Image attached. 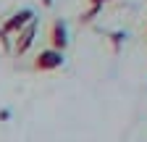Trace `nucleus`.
Instances as JSON below:
<instances>
[{"mask_svg": "<svg viewBox=\"0 0 147 142\" xmlns=\"http://www.w3.org/2000/svg\"><path fill=\"white\" fill-rule=\"evenodd\" d=\"M97 13H100V5H89V11L82 16V21H92V19H95Z\"/></svg>", "mask_w": 147, "mask_h": 142, "instance_id": "obj_5", "label": "nucleus"}, {"mask_svg": "<svg viewBox=\"0 0 147 142\" xmlns=\"http://www.w3.org/2000/svg\"><path fill=\"white\" fill-rule=\"evenodd\" d=\"M123 37H126V34H121V32H113V42H116V45H118Z\"/></svg>", "mask_w": 147, "mask_h": 142, "instance_id": "obj_6", "label": "nucleus"}, {"mask_svg": "<svg viewBox=\"0 0 147 142\" xmlns=\"http://www.w3.org/2000/svg\"><path fill=\"white\" fill-rule=\"evenodd\" d=\"M34 40H37V19H32L24 29H18L13 34V53L16 55H24V53L34 45Z\"/></svg>", "mask_w": 147, "mask_h": 142, "instance_id": "obj_1", "label": "nucleus"}, {"mask_svg": "<svg viewBox=\"0 0 147 142\" xmlns=\"http://www.w3.org/2000/svg\"><path fill=\"white\" fill-rule=\"evenodd\" d=\"M61 66H63V53L55 50V47L40 50L37 58H34V68L37 71H55V68H61Z\"/></svg>", "mask_w": 147, "mask_h": 142, "instance_id": "obj_2", "label": "nucleus"}, {"mask_svg": "<svg viewBox=\"0 0 147 142\" xmlns=\"http://www.w3.org/2000/svg\"><path fill=\"white\" fill-rule=\"evenodd\" d=\"M32 19H37L32 8H18V11H13V13L8 16V19H5V24L0 26V29H3L5 34H11V37H13V34H16L18 29H24V26H26Z\"/></svg>", "mask_w": 147, "mask_h": 142, "instance_id": "obj_3", "label": "nucleus"}, {"mask_svg": "<svg viewBox=\"0 0 147 142\" xmlns=\"http://www.w3.org/2000/svg\"><path fill=\"white\" fill-rule=\"evenodd\" d=\"M102 3H110V0H92V5H102Z\"/></svg>", "mask_w": 147, "mask_h": 142, "instance_id": "obj_7", "label": "nucleus"}, {"mask_svg": "<svg viewBox=\"0 0 147 142\" xmlns=\"http://www.w3.org/2000/svg\"><path fill=\"white\" fill-rule=\"evenodd\" d=\"M66 45H68V29H66V24L58 19V21L53 24V32H50V47H55V50L63 53Z\"/></svg>", "mask_w": 147, "mask_h": 142, "instance_id": "obj_4", "label": "nucleus"}]
</instances>
